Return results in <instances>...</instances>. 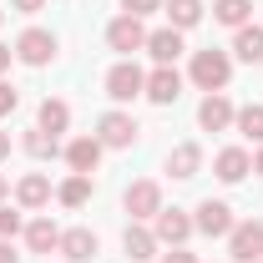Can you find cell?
<instances>
[{
    "mask_svg": "<svg viewBox=\"0 0 263 263\" xmlns=\"http://www.w3.org/2000/svg\"><path fill=\"white\" fill-rule=\"evenodd\" d=\"M233 61H243V66H263V26H238L233 31Z\"/></svg>",
    "mask_w": 263,
    "mask_h": 263,
    "instance_id": "cell-21",
    "label": "cell"
},
{
    "mask_svg": "<svg viewBox=\"0 0 263 263\" xmlns=\"http://www.w3.org/2000/svg\"><path fill=\"white\" fill-rule=\"evenodd\" d=\"M91 193H97L91 172H66L61 182H56V202H61V208H71V213H76V208H86V202H91Z\"/></svg>",
    "mask_w": 263,
    "mask_h": 263,
    "instance_id": "cell-18",
    "label": "cell"
},
{
    "mask_svg": "<svg viewBox=\"0 0 263 263\" xmlns=\"http://www.w3.org/2000/svg\"><path fill=\"white\" fill-rule=\"evenodd\" d=\"M258 263H263V258H258Z\"/></svg>",
    "mask_w": 263,
    "mask_h": 263,
    "instance_id": "cell-38",
    "label": "cell"
},
{
    "mask_svg": "<svg viewBox=\"0 0 263 263\" xmlns=\"http://www.w3.org/2000/svg\"><path fill=\"white\" fill-rule=\"evenodd\" d=\"M137 137H142V127H137V117L122 111V106H111V111L97 117V142L106 147V152H127Z\"/></svg>",
    "mask_w": 263,
    "mask_h": 263,
    "instance_id": "cell-4",
    "label": "cell"
},
{
    "mask_svg": "<svg viewBox=\"0 0 263 263\" xmlns=\"http://www.w3.org/2000/svg\"><path fill=\"white\" fill-rule=\"evenodd\" d=\"M162 263H197V253H187V248H167Z\"/></svg>",
    "mask_w": 263,
    "mask_h": 263,
    "instance_id": "cell-31",
    "label": "cell"
},
{
    "mask_svg": "<svg viewBox=\"0 0 263 263\" xmlns=\"http://www.w3.org/2000/svg\"><path fill=\"white\" fill-rule=\"evenodd\" d=\"M187 81H193L197 91H228V81H233V51H218V46L193 51V61H187Z\"/></svg>",
    "mask_w": 263,
    "mask_h": 263,
    "instance_id": "cell-1",
    "label": "cell"
},
{
    "mask_svg": "<svg viewBox=\"0 0 263 263\" xmlns=\"http://www.w3.org/2000/svg\"><path fill=\"white\" fill-rule=\"evenodd\" d=\"M56 51H61V41H56V31H46V26H26V31L15 35V61L31 66V71L51 66Z\"/></svg>",
    "mask_w": 263,
    "mask_h": 263,
    "instance_id": "cell-3",
    "label": "cell"
},
{
    "mask_svg": "<svg viewBox=\"0 0 263 263\" xmlns=\"http://www.w3.org/2000/svg\"><path fill=\"white\" fill-rule=\"evenodd\" d=\"M152 66H177V56L187 51L182 46V31H172V26H157V31H147V46H142Z\"/></svg>",
    "mask_w": 263,
    "mask_h": 263,
    "instance_id": "cell-15",
    "label": "cell"
},
{
    "mask_svg": "<svg viewBox=\"0 0 263 263\" xmlns=\"http://www.w3.org/2000/svg\"><path fill=\"white\" fill-rule=\"evenodd\" d=\"M248 172H253V152H248V147H223V152L213 157V177L228 182V187L248 182Z\"/></svg>",
    "mask_w": 263,
    "mask_h": 263,
    "instance_id": "cell-14",
    "label": "cell"
},
{
    "mask_svg": "<svg viewBox=\"0 0 263 263\" xmlns=\"http://www.w3.org/2000/svg\"><path fill=\"white\" fill-rule=\"evenodd\" d=\"M0 26H5V10H0Z\"/></svg>",
    "mask_w": 263,
    "mask_h": 263,
    "instance_id": "cell-37",
    "label": "cell"
},
{
    "mask_svg": "<svg viewBox=\"0 0 263 263\" xmlns=\"http://www.w3.org/2000/svg\"><path fill=\"white\" fill-rule=\"evenodd\" d=\"M253 177H263V147H253Z\"/></svg>",
    "mask_w": 263,
    "mask_h": 263,
    "instance_id": "cell-34",
    "label": "cell"
},
{
    "mask_svg": "<svg viewBox=\"0 0 263 263\" xmlns=\"http://www.w3.org/2000/svg\"><path fill=\"white\" fill-rule=\"evenodd\" d=\"M10 61H15V46H5V41H0V76L10 71Z\"/></svg>",
    "mask_w": 263,
    "mask_h": 263,
    "instance_id": "cell-33",
    "label": "cell"
},
{
    "mask_svg": "<svg viewBox=\"0 0 263 263\" xmlns=\"http://www.w3.org/2000/svg\"><path fill=\"white\" fill-rule=\"evenodd\" d=\"M233 223H238V218H233V208L223 202V197H202V202L193 208V228L202 233V238H228Z\"/></svg>",
    "mask_w": 263,
    "mask_h": 263,
    "instance_id": "cell-8",
    "label": "cell"
},
{
    "mask_svg": "<svg viewBox=\"0 0 263 263\" xmlns=\"http://www.w3.org/2000/svg\"><path fill=\"white\" fill-rule=\"evenodd\" d=\"M101 152H106V147L97 142V132H81V137H71V142L61 147V157H66L71 172H97V167H101Z\"/></svg>",
    "mask_w": 263,
    "mask_h": 263,
    "instance_id": "cell-13",
    "label": "cell"
},
{
    "mask_svg": "<svg viewBox=\"0 0 263 263\" xmlns=\"http://www.w3.org/2000/svg\"><path fill=\"white\" fill-rule=\"evenodd\" d=\"M233 117H238V106H233L228 91H202V101H197V127L202 132H233Z\"/></svg>",
    "mask_w": 263,
    "mask_h": 263,
    "instance_id": "cell-10",
    "label": "cell"
},
{
    "mask_svg": "<svg viewBox=\"0 0 263 263\" xmlns=\"http://www.w3.org/2000/svg\"><path fill=\"white\" fill-rule=\"evenodd\" d=\"M15 106H21V91L0 76V117H15Z\"/></svg>",
    "mask_w": 263,
    "mask_h": 263,
    "instance_id": "cell-28",
    "label": "cell"
},
{
    "mask_svg": "<svg viewBox=\"0 0 263 263\" xmlns=\"http://www.w3.org/2000/svg\"><path fill=\"white\" fill-rule=\"evenodd\" d=\"M101 86H106V97L117 101V106H127V101H137L147 91V71L137 61H111V71L101 76Z\"/></svg>",
    "mask_w": 263,
    "mask_h": 263,
    "instance_id": "cell-6",
    "label": "cell"
},
{
    "mask_svg": "<svg viewBox=\"0 0 263 263\" xmlns=\"http://www.w3.org/2000/svg\"><path fill=\"white\" fill-rule=\"evenodd\" d=\"M66 263H91L101 253V238L91 228H61V248H56Z\"/></svg>",
    "mask_w": 263,
    "mask_h": 263,
    "instance_id": "cell-16",
    "label": "cell"
},
{
    "mask_svg": "<svg viewBox=\"0 0 263 263\" xmlns=\"http://www.w3.org/2000/svg\"><path fill=\"white\" fill-rule=\"evenodd\" d=\"M10 10H21V15H41L46 0H10Z\"/></svg>",
    "mask_w": 263,
    "mask_h": 263,
    "instance_id": "cell-30",
    "label": "cell"
},
{
    "mask_svg": "<svg viewBox=\"0 0 263 263\" xmlns=\"http://www.w3.org/2000/svg\"><path fill=\"white\" fill-rule=\"evenodd\" d=\"M233 132H238L243 142L263 147V101H243V106H238V117H233Z\"/></svg>",
    "mask_w": 263,
    "mask_h": 263,
    "instance_id": "cell-24",
    "label": "cell"
},
{
    "mask_svg": "<svg viewBox=\"0 0 263 263\" xmlns=\"http://www.w3.org/2000/svg\"><path fill=\"white\" fill-rule=\"evenodd\" d=\"M21 147L31 152L35 162H46V157H61V137H51V132H41V127L26 132V137H21Z\"/></svg>",
    "mask_w": 263,
    "mask_h": 263,
    "instance_id": "cell-26",
    "label": "cell"
},
{
    "mask_svg": "<svg viewBox=\"0 0 263 263\" xmlns=\"http://www.w3.org/2000/svg\"><path fill=\"white\" fill-rule=\"evenodd\" d=\"M10 157V132H0V162Z\"/></svg>",
    "mask_w": 263,
    "mask_h": 263,
    "instance_id": "cell-35",
    "label": "cell"
},
{
    "mask_svg": "<svg viewBox=\"0 0 263 263\" xmlns=\"http://www.w3.org/2000/svg\"><path fill=\"white\" fill-rule=\"evenodd\" d=\"M106 46L117 51V61H132L142 46H147V21L142 15H111V26H106Z\"/></svg>",
    "mask_w": 263,
    "mask_h": 263,
    "instance_id": "cell-5",
    "label": "cell"
},
{
    "mask_svg": "<svg viewBox=\"0 0 263 263\" xmlns=\"http://www.w3.org/2000/svg\"><path fill=\"white\" fill-rule=\"evenodd\" d=\"M5 197H10V182H5V172H0V202H5Z\"/></svg>",
    "mask_w": 263,
    "mask_h": 263,
    "instance_id": "cell-36",
    "label": "cell"
},
{
    "mask_svg": "<svg viewBox=\"0 0 263 263\" xmlns=\"http://www.w3.org/2000/svg\"><path fill=\"white\" fill-rule=\"evenodd\" d=\"M223 243H228V263H258L263 258V223L243 218V223H233V233Z\"/></svg>",
    "mask_w": 263,
    "mask_h": 263,
    "instance_id": "cell-7",
    "label": "cell"
},
{
    "mask_svg": "<svg viewBox=\"0 0 263 263\" xmlns=\"http://www.w3.org/2000/svg\"><path fill=\"white\" fill-rule=\"evenodd\" d=\"M152 233H157V243L162 248H187V238H193V213L187 208H162L157 218H152Z\"/></svg>",
    "mask_w": 263,
    "mask_h": 263,
    "instance_id": "cell-9",
    "label": "cell"
},
{
    "mask_svg": "<svg viewBox=\"0 0 263 263\" xmlns=\"http://www.w3.org/2000/svg\"><path fill=\"white\" fill-rule=\"evenodd\" d=\"M21 238H26V248H31V253H56V248H61V228H56L46 213H35Z\"/></svg>",
    "mask_w": 263,
    "mask_h": 263,
    "instance_id": "cell-20",
    "label": "cell"
},
{
    "mask_svg": "<svg viewBox=\"0 0 263 263\" xmlns=\"http://www.w3.org/2000/svg\"><path fill=\"white\" fill-rule=\"evenodd\" d=\"M157 233H152V223H127V233H122V253H127L132 263H152L157 258Z\"/></svg>",
    "mask_w": 263,
    "mask_h": 263,
    "instance_id": "cell-17",
    "label": "cell"
},
{
    "mask_svg": "<svg viewBox=\"0 0 263 263\" xmlns=\"http://www.w3.org/2000/svg\"><path fill=\"white\" fill-rule=\"evenodd\" d=\"M197 172H202V147H197V142H177V147L167 152V177L193 182Z\"/></svg>",
    "mask_w": 263,
    "mask_h": 263,
    "instance_id": "cell-19",
    "label": "cell"
},
{
    "mask_svg": "<svg viewBox=\"0 0 263 263\" xmlns=\"http://www.w3.org/2000/svg\"><path fill=\"white\" fill-rule=\"evenodd\" d=\"M21 233H26V218H21V208H5V202H0V238H10V243H15Z\"/></svg>",
    "mask_w": 263,
    "mask_h": 263,
    "instance_id": "cell-27",
    "label": "cell"
},
{
    "mask_svg": "<svg viewBox=\"0 0 263 263\" xmlns=\"http://www.w3.org/2000/svg\"><path fill=\"white\" fill-rule=\"evenodd\" d=\"M35 127H41V132H51V137L71 132V101H61V97H46L41 106H35Z\"/></svg>",
    "mask_w": 263,
    "mask_h": 263,
    "instance_id": "cell-22",
    "label": "cell"
},
{
    "mask_svg": "<svg viewBox=\"0 0 263 263\" xmlns=\"http://www.w3.org/2000/svg\"><path fill=\"white\" fill-rule=\"evenodd\" d=\"M0 263H21V253H15V243H10V238H0Z\"/></svg>",
    "mask_w": 263,
    "mask_h": 263,
    "instance_id": "cell-32",
    "label": "cell"
},
{
    "mask_svg": "<svg viewBox=\"0 0 263 263\" xmlns=\"http://www.w3.org/2000/svg\"><path fill=\"white\" fill-rule=\"evenodd\" d=\"M51 197H56V187H51L46 172H26V177L15 182V208H21V213H46Z\"/></svg>",
    "mask_w": 263,
    "mask_h": 263,
    "instance_id": "cell-12",
    "label": "cell"
},
{
    "mask_svg": "<svg viewBox=\"0 0 263 263\" xmlns=\"http://www.w3.org/2000/svg\"><path fill=\"white\" fill-rule=\"evenodd\" d=\"M162 15H167V26H172V31H193V26H202V15H208V5H202V0H167L162 5Z\"/></svg>",
    "mask_w": 263,
    "mask_h": 263,
    "instance_id": "cell-23",
    "label": "cell"
},
{
    "mask_svg": "<svg viewBox=\"0 0 263 263\" xmlns=\"http://www.w3.org/2000/svg\"><path fill=\"white\" fill-rule=\"evenodd\" d=\"M142 97L152 101V106H177V97H182V71L177 66H152Z\"/></svg>",
    "mask_w": 263,
    "mask_h": 263,
    "instance_id": "cell-11",
    "label": "cell"
},
{
    "mask_svg": "<svg viewBox=\"0 0 263 263\" xmlns=\"http://www.w3.org/2000/svg\"><path fill=\"white\" fill-rule=\"evenodd\" d=\"M162 208H167V202H162V182H157V177H137V182H127L122 213H127L132 223H152Z\"/></svg>",
    "mask_w": 263,
    "mask_h": 263,
    "instance_id": "cell-2",
    "label": "cell"
},
{
    "mask_svg": "<svg viewBox=\"0 0 263 263\" xmlns=\"http://www.w3.org/2000/svg\"><path fill=\"white\" fill-rule=\"evenodd\" d=\"M162 5H167V0H122V10H127V15H142V21H147V15H157Z\"/></svg>",
    "mask_w": 263,
    "mask_h": 263,
    "instance_id": "cell-29",
    "label": "cell"
},
{
    "mask_svg": "<svg viewBox=\"0 0 263 263\" xmlns=\"http://www.w3.org/2000/svg\"><path fill=\"white\" fill-rule=\"evenodd\" d=\"M213 21L228 26V31L248 26V21H253V0H213Z\"/></svg>",
    "mask_w": 263,
    "mask_h": 263,
    "instance_id": "cell-25",
    "label": "cell"
}]
</instances>
